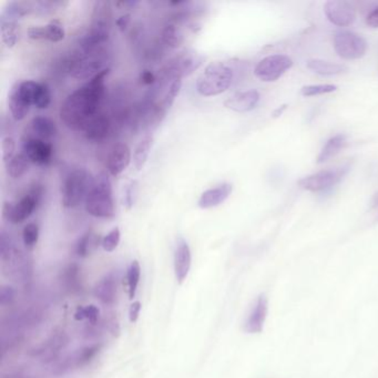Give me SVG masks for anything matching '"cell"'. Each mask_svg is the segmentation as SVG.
Wrapping results in <instances>:
<instances>
[{"label":"cell","instance_id":"20","mask_svg":"<svg viewBox=\"0 0 378 378\" xmlns=\"http://www.w3.org/2000/svg\"><path fill=\"white\" fill-rule=\"evenodd\" d=\"M191 263H192V255H191L190 246L185 240L180 239L174 253V273L179 284H182L188 277Z\"/></svg>","mask_w":378,"mask_h":378},{"label":"cell","instance_id":"21","mask_svg":"<svg viewBox=\"0 0 378 378\" xmlns=\"http://www.w3.org/2000/svg\"><path fill=\"white\" fill-rule=\"evenodd\" d=\"M29 39L47 40L50 43H60L65 39V32L63 25L54 20L46 26H32L27 30Z\"/></svg>","mask_w":378,"mask_h":378},{"label":"cell","instance_id":"50","mask_svg":"<svg viewBox=\"0 0 378 378\" xmlns=\"http://www.w3.org/2000/svg\"><path fill=\"white\" fill-rule=\"evenodd\" d=\"M286 105H283L280 107V108L276 109L275 111L273 112V117L277 118L280 117V116H282L283 114V112H284L285 110H286Z\"/></svg>","mask_w":378,"mask_h":378},{"label":"cell","instance_id":"46","mask_svg":"<svg viewBox=\"0 0 378 378\" xmlns=\"http://www.w3.org/2000/svg\"><path fill=\"white\" fill-rule=\"evenodd\" d=\"M131 14H125L123 16H120L117 20H116V25L119 28L120 32H125V29L128 28L130 25Z\"/></svg>","mask_w":378,"mask_h":378},{"label":"cell","instance_id":"11","mask_svg":"<svg viewBox=\"0 0 378 378\" xmlns=\"http://www.w3.org/2000/svg\"><path fill=\"white\" fill-rule=\"evenodd\" d=\"M21 148H23V154L34 165L46 167L52 162L54 147L48 141L39 139L34 134H26L21 139Z\"/></svg>","mask_w":378,"mask_h":378},{"label":"cell","instance_id":"42","mask_svg":"<svg viewBox=\"0 0 378 378\" xmlns=\"http://www.w3.org/2000/svg\"><path fill=\"white\" fill-rule=\"evenodd\" d=\"M16 143L12 137H5L1 140V151H3V161L8 163L14 157Z\"/></svg>","mask_w":378,"mask_h":378},{"label":"cell","instance_id":"29","mask_svg":"<svg viewBox=\"0 0 378 378\" xmlns=\"http://www.w3.org/2000/svg\"><path fill=\"white\" fill-rule=\"evenodd\" d=\"M346 143L347 137L345 134H337V136L330 138L319 152L317 163L326 162L328 160L337 156L345 148Z\"/></svg>","mask_w":378,"mask_h":378},{"label":"cell","instance_id":"27","mask_svg":"<svg viewBox=\"0 0 378 378\" xmlns=\"http://www.w3.org/2000/svg\"><path fill=\"white\" fill-rule=\"evenodd\" d=\"M307 68L321 74V76H336V74H344L348 70L346 65L342 63H330L321 59H311L307 61Z\"/></svg>","mask_w":378,"mask_h":378},{"label":"cell","instance_id":"10","mask_svg":"<svg viewBox=\"0 0 378 378\" xmlns=\"http://www.w3.org/2000/svg\"><path fill=\"white\" fill-rule=\"evenodd\" d=\"M293 65V61L285 54H272L263 58L254 68L258 79L264 83H273L285 74Z\"/></svg>","mask_w":378,"mask_h":378},{"label":"cell","instance_id":"45","mask_svg":"<svg viewBox=\"0 0 378 378\" xmlns=\"http://www.w3.org/2000/svg\"><path fill=\"white\" fill-rule=\"evenodd\" d=\"M140 311H141V303L140 302H134L131 304L130 310H129V319L131 323H136L139 317Z\"/></svg>","mask_w":378,"mask_h":378},{"label":"cell","instance_id":"31","mask_svg":"<svg viewBox=\"0 0 378 378\" xmlns=\"http://www.w3.org/2000/svg\"><path fill=\"white\" fill-rule=\"evenodd\" d=\"M0 32H1V41L8 48H12L19 39V23L14 20L0 18Z\"/></svg>","mask_w":378,"mask_h":378},{"label":"cell","instance_id":"49","mask_svg":"<svg viewBox=\"0 0 378 378\" xmlns=\"http://www.w3.org/2000/svg\"><path fill=\"white\" fill-rule=\"evenodd\" d=\"M137 1H119L117 3V6H123V8H131V7H134L137 5Z\"/></svg>","mask_w":378,"mask_h":378},{"label":"cell","instance_id":"18","mask_svg":"<svg viewBox=\"0 0 378 378\" xmlns=\"http://www.w3.org/2000/svg\"><path fill=\"white\" fill-rule=\"evenodd\" d=\"M94 297L105 306H112L118 300V276L116 274H107L94 286Z\"/></svg>","mask_w":378,"mask_h":378},{"label":"cell","instance_id":"48","mask_svg":"<svg viewBox=\"0 0 378 378\" xmlns=\"http://www.w3.org/2000/svg\"><path fill=\"white\" fill-rule=\"evenodd\" d=\"M3 378H30V376L26 375L21 372H10L8 375L3 376Z\"/></svg>","mask_w":378,"mask_h":378},{"label":"cell","instance_id":"22","mask_svg":"<svg viewBox=\"0 0 378 378\" xmlns=\"http://www.w3.org/2000/svg\"><path fill=\"white\" fill-rule=\"evenodd\" d=\"M232 190H233V187L230 183H223V185H218L216 188L209 189L201 194L199 201H198V205L201 209L216 208L228 199L232 193Z\"/></svg>","mask_w":378,"mask_h":378},{"label":"cell","instance_id":"36","mask_svg":"<svg viewBox=\"0 0 378 378\" xmlns=\"http://www.w3.org/2000/svg\"><path fill=\"white\" fill-rule=\"evenodd\" d=\"M50 103H52V94L48 85L38 83L37 88L34 92V107L43 110L48 108Z\"/></svg>","mask_w":378,"mask_h":378},{"label":"cell","instance_id":"4","mask_svg":"<svg viewBox=\"0 0 378 378\" xmlns=\"http://www.w3.org/2000/svg\"><path fill=\"white\" fill-rule=\"evenodd\" d=\"M204 60L202 54L190 49L178 52L160 69L156 85L162 87L174 83L176 80H182L183 78L189 77L202 65Z\"/></svg>","mask_w":378,"mask_h":378},{"label":"cell","instance_id":"19","mask_svg":"<svg viewBox=\"0 0 378 378\" xmlns=\"http://www.w3.org/2000/svg\"><path fill=\"white\" fill-rule=\"evenodd\" d=\"M131 162V150L125 143H117L111 148L107 158V168L112 176H118L128 168Z\"/></svg>","mask_w":378,"mask_h":378},{"label":"cell","instance_id":"40","mask_svg":"<svg viewBox=\"0 0 378 378\" xmlns=\"http://www.w3.org/2000/svg\"><path fill=\"white\" fill-rule=\"evenodd\" d=\"M121 239L119 228H114L101 240V246L105 252H114L118 248Z\"/></svg>","mask_w":378,"mask_h":378},{"label":"cell","instance_id":"5","mask_svg":"<svg viewBox=\"0 0 378 378\" xmlns=\"http://www.w3.org/2000/svg\"><path fill=\"white\" fill-rule=\"evenodd\" d=\"M108 63L105 48L85 52L78 48L68 60V72L74 79L90 80L103 72Z\"/></svg>","mask_w":378,"mask_h":378},{"label":"cell","instance_id":"28","mask_svg":"<svg viewBox=\"0 0 378 378\" xmlns=\"http://www.w3.org/2000/svg\"><path fill=\"white\" fill-rule=\"evenodd\" d=\"M43 311L40 310L39 307H30L14 316L10 325L17 328H32L39 324L40 322L43 321Z\"/></svg>","mask_w":378,"mask_h":378},{"label":"cell","instance_id":"30","mask_svg":"<svg viewBox=\"0 0 378 378\" xmlns=\"http://www.w3.org/2000/svg\"><path fill=\"white\" fill-rule=\"evenodd\" d=\"M152 147H154V137L151 134H147L138 143L134 151V165L136 170L141 171L145 168Z\"/></svg>","mask_w":378,"mask_h":378},{"label":"cell","instance_id":"43","mask_svg":"<svg viewBox=\"0 0 378 378\" xmlns=\"http://www.w3.org/2000/svg\"><path fill=\"white\" fill-rule=\"evenodd\" d=\"M14 300V290L12 286L5 285L0 290V304L1 306H7L12 304Z\"/></svg>","mask_w":378,"mask_h":378},{"label":"cell","instance_id":"9","mask_svg":"<svg viewBox=\"0 0 378 378\" xmlns=\"http://www.w3.org/2000/svg\"><path fill=\"white\" fill-rule=\"evenodd\" d=\"M334 49L339 57L346 60L361 59L366 54V40L352 32H339L334 36Z\"/></svg>","mask_w":378,"mask_h":378},{"label":"cell","instance_id":"35","mask_svg":"<svg viewBox=\"0 0 378 378\" xmlns=\"http://www.w3.org/2000/svg\"><path fill=\"white\" fill-rule=\"evenodd\" d=\"M140 275H141V268L139 262L134 260L129 266L127 272V281H128L129 299H134L137 293L138 285H139Z\"/></svg>","mask_w":378,"mask_h":378},{"label":"cell","instance_id":"51","mask_svg":"<svg viewBox=\"0 0 378 378\" xmlns=\"http://www.w3.org/2000/svg\"><path fill=\"white\" fill-rule=\"evenodd\" d=\"M372 204L375 205V207H378V194L375 196V199H374V202H372Z\"/></svg>","mask_w":378,"mask_h":378},{"label":"cell","instance_id":"38","mask_svg":"<svg viewBox=\"0 0 378 378\" xmlns=\"http://www.w3.org/2000/svg\"><path fill=\"white\" fill-rule=\"evenodd\" d=\"M39 240V227L37 223H28L23 230V244L29 250L36 246Z\"/></svg>","mask_w":378,"mask_h":378},{"label":"cell","instance_id":"33","mask_svg":"<svg viewBox=\"0 0 378 378\" xmlns=\"http://www.w3.org/2000/svg\"><path fill=\"white\" fill-rule=\"evenodd\" d=\"M30 161L23 154H16L8 163H7V172L12 179H20L21 176L27 174L29 170Z\"/></svg>","mask_w":378,"mask_h":378},{"label":"cell","instance_id":"15","mask_svg":"<svg viewBox=\"0 0 378 378\" xmlns=\"http://www.w3.org/2000/svg\"><path fill=\"white\" fill-rule=\"evenodd\" d=\"M101 348H103V344H100V343H94V344L80 348L57 367L58 372L59 374H63L72 368H80V367L88 365L99 354Z\"/></svg>","mask_w":378,"mask_h":378},{"label":"cell","instance_id":"8","mask_svg":"<svg viewBox=\"0 0 378 378\" xmlns=\"http://www.w3.org/2000/svg\"><path fill=\"white\" fill-rule=\"evenodd\" d=\"M37 83L32 80H26L16 83L10 90L8 96L9 111L16 121L25 119L30 107L34 105V96Z\"/></svg>","mask_w":378,"mask_h":378},{"label":"cell","instance_id":"23","mask_svg":"<svg viewBox=\"0 0 378 378\" xmlns=\"http://www.w3.org/2000/svg\"><path fill=\"white\" fill-rule=\"evenodd\" d=\"M83 132H85V139L90 143H103L110 134V120L103 114H98L87 125Z\"/></svg>","mask_w":378,"mask_h":378},{"label":"cell","instance_id":"32","mask_svg":"<svg viewBox=\"0 0 378 378\" xmlns=\"http://www.w3.org/2000/svg\"><path fill=\"white\" fill-rule=\"evenodd\" d=\"M98 245H99V236L96 235L92 231H88L79 238L74 245V253L79 258H87L96 250Z\"/></svg>","mask_w":378,"mask_h":378},{"label":"cell","instance_id":"16","mask_svg":"<svg viewBox=\"0 0 378 378\" xmlns=\"http://www.w3.org/2000/svg\"><path fill=\"white\" fill-rule=\"evenodd\" d=\"M269 312V302L264 294L256 299L248 319L245 321L244 330L249 334H259L263 330Z\"/></svg>","mask_w":378,"mask_h":378},{"label":"cell","instance_id":"2","mask_svg":"<svg viewBox=\"0 0 378 378\" xmlns=\"http://www.w3.org/2000/svg\"><path fill=\"white\" fill-rule=\"evenodd\" d=\"M87 213L98 219H112L116 216L112 185L108 174L100 172L94 178L92 188L85 198Z\"/></svg>","mask_w":378,"mask_h":378},{"label":"cell","instance_id":"25","mask_svg":"<svg viewBox=\"0 0 378 378\" xmlns=\"http://www.w3.org/2000/svg\"><path fill=\"white\" fill-rule=\"evenodd\" d=\"M30 129H32V134L48 143L57 136L58 132L57 125L54 120L43 116L34 117L30 123Z\"/></svg>","mask_w":378,"mask_h":378},{"label":"cell","instance_id":"1","mask_svg":"<svg viewBox=\"0 0 378 378\" xmlns=\"http://www.w3.org/2000/svg\"><path fill=\"white\" fill-rule=\"evenodd\" d=\"M109 74L110 68L105 69L65 100L60 109V118L69 129L83 131L98 116V110L105 99V81Z\"/></svg>","mask_w":378,"mask_h":378},{"label":"cell","instance_id":"7","mask_svg":"<svg viewBox=\"0 0 378 378\" xmlns=\"http://www.w3.org/2000/svg\"><path fill=\"white\" fill-rule=\"evenodd\" d=\"M43 185H32L28 193L25 194L17 203H3V219L12 222V224H20L27 221L34 211L37 210L43 200Z\"/></svg>","mask_w":378,"mask_h":378},{"label":"cell","instance_id":"39","mask_svg":"<svg viewBox=\"0 0 378 378\" xmlns=\"http://www.w3.org/2000/svg\"><path fill=\"white\" fill-rule=\"evenodd\" d=\"M336 90H337V87L335 85H312L303 87L301 94L304 97H314V96H319V94H332Z\"/></svg>","mask_w":378,"mask_h":378},{"label":"cell","instance_id":"17","mask_svg":"<svg viewBox=\"0 0 378 378\" xmlns=\"http://www.w3.org/2000/svg\"><path fill=\"white\" fill-rule=\"evenodd\" d=\"M261 100V94L256 90H245V92H235L231 97L224 101V107L227 109L239 112V114H245L250 112L256 108Z\"/></svg>","mask_w":378,"mask_h":378},{"label":"cell","instance_id":"41","mask_svg":"<svg viewBox=\"0 0 378 378\" xmlns=\"http://www.w3.org/2000/svg\"><path fill=\"white\" fill-rule=\"evenodd\" d=\"M137 181H130L125 185V192H123V205L127 210H131L134 208L136 199H137Z\"/></svg>","mask_w":378,"mask_h":378},{"label":"cell","instance_id":"13","mask_svg":"<svg viewBox=\"0 0 378 378\" xmlns=\"http://www.w3.org/2000/svg\"><path fill=\"white\" fill-rule=\"evenodd\" d=\"M69 344V336L65 330L57 328L43 344L32 350V355L39 357L43 363H52Z\"/></svg>","mask_w":378,"mask_h":378},{"label":"cell","instance_id":"24","mask_svg":"<svg viewBox=\"0 0 378 378\" xmlns=\"http://www.w3.org/2000/svg\"><path fill=\"white\" fill-rule=\"evenodd\" d=\"M183 25H190V23H181L176 19H171L170 23L165 25L161 34V40L165 46L169 48H179L185 43V34H183Z\"/></svg>","mask_w":378,"mask_h":378},{"label":"cell","instance_id":"34","mask_svg":"<svg viewBox=\"0 0 378 378\" xmlns=\"http://www.w3.org/2000/svg\"><path fill=\"white\" fill-rule=\"evenodd\" d=\"M76 321H88L89 325H97L100 321V311L94 305L78 307L74 315Z\"/></svg>","mask_w":378,"mask_h":378},{"label":"cell","instance_id":"37","mask_svg":"<svg viewBox=\"0 0 378 378\" xmlns=\"http://www.w3.org/2000/svg\"><path fill=\"white\" fill-rule=\"evenodd\" d=\"M67 3H68L58 1V0H37V1H32V9L34 12H38V14H52L57 9L63 8Z\"/></svg>","mask_w":378,"mask_h":378},{"label":"cell","instance_id":"44","mask_svg":"<svg viewBox=\"0 0 378 378\" xmlns=\"http://www.w3.org/2000/svg\"><path fill=\"white\" fill-rule=\"evenodd\" d=\"M140 80L141 83L145 85H154L157 83L158 77L154 72H150V70H143L140 74Z\"/></svg>","mask_w":378,"mask_h":378},{"label":"cell","instance_id":"3","mask_svg":"<svg viewBox=\"0 0 378 378\" xmlns=\"http://www.w3.org/2000/svg\"><path fill=\"white\" fill-rule=\"evenodd\" d=\"M234 77V69L230 65L224 61H214L207 65L196 79V92L203 97L219 96L230 89Z\"/></svg>","mask_w":378,"mask_h":378},{"label":"cell","instance_id":"6","mask_svg":"<svg viewBox=\"0 0 378 378\" xmlns=\"http://www.w3.org/2000/svg\"><path fill=\"white\" fill-rule=\"evenodd\" d=\"M94 178L85 169H74L65 176L61 188V203L63 208L74 209L88 196Z\"/></svg>","mask_w":378,"mask_h":378},{"label":"cell","instance_id":"26","mask_svg":"<svg viewBox=\"0 0 378 378\" xmlns=\"http://www.w3.org/2000/svg\"><path fill=\"white\" fill-rule=\"evenodd\" d=\"M61 282L63 287L69 293H79L83 290V276H81V268L77 263H70L63 269L61 274Z\"/></svg>","mask_w":378,"mask_h":378},{"label":"cell","instance_id":"12","mask_svg":"<svg viewBox=\"0 0 378 378\" xmlns=\"http://www.w3.org/2000/svg\"><path fill=\"white\" fill-rule=\"evenodd\" d=\"M347 171L348 167L337 170L319 171L317 174H311L300 180L299 187L310 192H323L337 185L347 174Z\"/></svg>","mask_w":378,"mask_h":378},{"label":"cell","instance_id":"47","mask_svg":"<svg viewBox=\"0 0 378 378\" xmlns=\"http://www.w3.org/2000/svg\"><path fill=\"white\" fill-rule=\"evenodd\" d=\"M366 23L372 28H378V8L367 14Z\"/></svg>","mask_w":378,"mask_h":378},{"label":"cell","instance_id":"14","mask_svg":"<svg viewBox=\"0 0 378 378\" xmlns=\"http://www.w3.org/2000/svg\"><path fill=\"white\" fill-rule=\"evenodd\" d=\"M324 14L333 25L346 27L356 19V10L346 0H328L324 5Z\"/></svg>","mask_w":378,"mask_h":378}]
</instances>
